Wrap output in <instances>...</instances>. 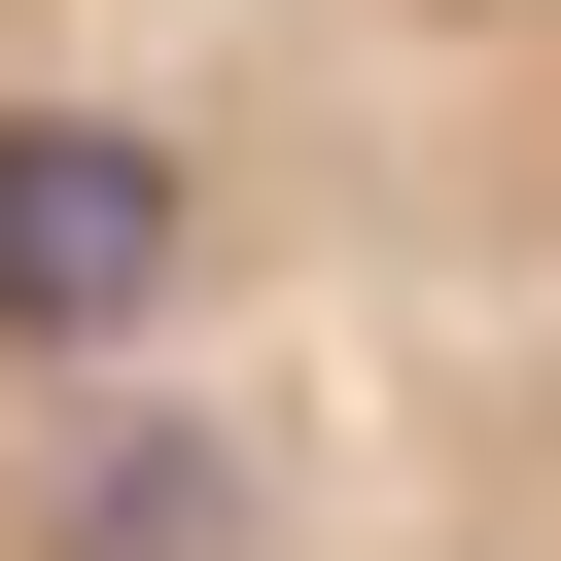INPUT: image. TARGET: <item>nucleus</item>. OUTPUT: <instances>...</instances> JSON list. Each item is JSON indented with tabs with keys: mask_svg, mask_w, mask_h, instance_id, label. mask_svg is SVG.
<instances>
[{
	"mask_svg": "<svg viewBox=\"0 0 561 561\" xmlns=\"http://www.w3.org/2000/svg\"><path fill=\"white\" fill-rule=\"evenodd\" d=\"M0 561H561V0H0Z\"/></svg>",
	"mask_w": 561,
	"mask_h": 561,
	"instance_id": "1",
	"label": "nucleus"
}]
</instances>
